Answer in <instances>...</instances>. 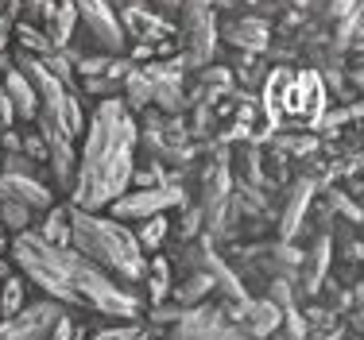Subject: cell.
Returning <instances> with one entry per match:
<instances>
[{
	"label": "cell",
	"mask_w": 364,
	"mask_h": 340,
	"mask_svg": "<svg viewBox=\"0 0 364 340\" xmlns=\"http://www.w3.org/2000/svg\"><path fill=\"white\" fill-rule=\"evenodd\" d=\"M140 120L120 97H105L90 109L82 147H77V182L66 202L90 213H105L120 194L132 190Z\"/></svg>",
	"instance_id": "obj_1"
},
{
	"label": "cell",
	"mask_w": 364,
	"mask_h": 340,
	"mask_svg": "<svg viewBox=\"0 0 364 340\" xmlns=\"http://www.w3.org/2000/svg\"><path fill=\"white\" fill-rule=\"evenodd\" d=\"M70 248L82 251L85 259H93L97 267L117 278L124 286H136L144 290V275H147V251L136 243V232L132 224L124 221H112L105 213H90V209H77L70 205Z\"/></svg>",
	"instance_id": "obj_2"
},
{
	"label": "cell",
	"mask_w": 364,
	"mask_h": 340,
	"mask_svg": "<svg viewBox=\"0 0 364 340\" xmlns=\"http://www.w3.org/2000/svg\"><path fill=\"white\" fill-rule=\"evenodd\" d=\"M63 263H66V275H70L77 298L85 302V309L101 313V317H112V321H140L147 313V294L144 290L117 283L105 267L85 259L82 251L63 248Z\"/></svg>",
	"instance_id": "obj_3"
},
{
	"label": "cell",
	"mask_w": 364,
	"mask_h": 340,
	"mask_svg": "<svg viewBox=\"0 0 364 340\" xmlns=\"http://www.w3.org/2000/svg\"><path fill=\"white\" fill-rule=\"evenodd\" d=\"M8 259L16 263V271L28 278L39 294L55 298L63 309H85V302L77 298L70 275H66V263H63V248L47 243L36 229L28 232H16L8 240Z\"/></svg>",
	"instance_id": "obj_4"
},
{
	"label": "cell",
	"mask_w": 364,
	"mask_h": 340,
	"mask_svg": "<svg viewBox=\"0 0 364 340\" xmlns=\"http://www.w3.org/2000/svg\"><path fill=\"white\" fill-rule=\"evenodd\" d=\"M66 50L74 55H128V35L109 0H77V31Z\"/></svg>",
	"instance_id": "obj_5"
},
{
	"label": "cell",
	"mask_w": 364,
	"mask_h": 340,
	"mask_svg": "<svg viewBox=\"0 0 364 340\" xmlns=\"http://www.w3.org/2000/svg\"><path fill=\"white\" fill-rule=\"evenodd\" d=\"M175 39H178V50L190 58V70H202L213 62L218 55V43H221V12L218 4L210 0H186L182 4V16L175 23Z\"/></svg>",
	"instance_id": "obj_6"
},
{
	"label": "cell",
	"mask_w": 364,
	"mask_h": 340,
	"mask_svg": "<svg viewBox=\"0 0 364 340\" xmlns=\"http://www.w3.org/2000/svg\"><path fill=\"white\" fill-rule=\"evenodd\" d=\"M190 205V190L186 186H151V190H128V194H120L117 202H112L105 213L112 221H124V224H136L144 221V216H155V213H175V209Z\"/></svg>",
	"instance_id": "obj_7"
},
{
	"label": "cell",
	"mask_w": 364,
	"mask_h": 340,
	"mask_svg": "<svg viewBox=\"0 0 364 340\" xmlns=\"http://www.w3.org/2000/svg\"><path fill=\"white\" fill-rule=\"evenodd\" d=\"M322 194V186H318V178H310L306 170L294 174L287 182V190H283V202H279V213H275V232H279V240H294L302 229V221H306L310 205H314V197Z\"/></svg>",
	"instance_id": "obj_8"
},
{
	"label": "cell",
	"mask_w": 364,
	"mask_h": 340,
	"mask_svg": "<svg viewBox=\"0 0 364 340\" xmlns=\"http://www.w3.org/2000/svg\"><path fill=\"white\" fill-rule=\"evenodd\" d=\"M58 317H63V306L43 294V298L28 302L16 317L0 321V340H47Z\"/></svg>",
	"instance_id": "obj_9"
},
{
	"label": "cell",
	"mask_w": 364,
	"mask_h": 340,
	"mask_svg": "<svg viewBox=\"0 0 364 340\" xmlns=\"http://www.w3.org/2000/svg\"><path fill=\"white\" fill-rule=\"evenodd\" d=\"M117 16H120V28H124L128 43H163V39H175V31H178L171 20H163L155 12L151 0H120Z\"/></svg>",
	"instance_id": "obj_10"
},
{
	"label": "cell",
	"mask_w": 364,
	"mask_h": 340,
	"mask_svg": "<svg viewBox=\"0 0 364 340\" xmlns=\"http://www.w3.org/2000/svg\"><path fill=\"white\" fill-rule=\"evenodd\" d=\"M221 43L232 50H252V55H264L272 47V20L252 12H237L221 20Z\"/></svg>",
	"instance_id": "obj_11"
},
{
	"label": "cell",
	"mask_w": 364,
	"mask_h": 340,
	"mask_svg": "<svg viewBox=\"0 0 364 340\" xmlns=\"http://www.w3.org/2000/svg\"><path fill=\"white\" fill-rule=\"evenodd\" d=\"M329 267H333V236H329V232H318V236L306 243L302 263H299V283H294L299 298H318L322 283L329 278Z\"/></svg>",
	"instance_id": "obj_12"
},
{
	"label": "cell",
	"mask_w": 364,
	"mask_h": 340,
	"mask_svg": "<svg viewBox=\"0 0 364 340\" xmlns=\"http://www.w3.org/2000/svg\"><path fill=\"white\" fill-rule=\"evenodd\" d=\"M0 197L4 202H20V205H31L36 213H47L55 205V190L39 178H28V174H4L0 170Z\"/></svg>",
	"instance_id": "obj_13"
},
{
	"label": "cell",
	"mask_w": 364,
	"mask_h": 340,
	"mask_svg": "<svg viewBox=\"0 0 364 340\" xmlns=\"http://www.w3.org/2000/svg\"><path fill=\"white\" fill-rule=\"evenodd\" d=\"M0 85H4V93L12 97L16 120H20V124H31V120L39 116V93H36V82H31V77L12 62V66L4 70V77H0Z\"/></svg>",
	"instance_id": "obj_14"
},
{
	"label": "cell",
	"mask_w": 364,
	"mask_h": 340,
	"mask_svg": "<svg viewBox=\"0 0 364 340\" xmlns=\"http://www.w3.org/2000/svg\"><path fill=\"white\" fill-rule=\"evenodd\" d=\"M43 31L50 35L58 50H66L74 43V31H77V0H50V12L43 20Z\"/></svg>",
	"instance_id": "obj_15"
},
{
	"label": "cell",
	"mask_w": 364,
	"mask_h": 340,
	"mask_svg": "<svg viewBox=\"0 0 364 340\" xmlns=\"http://www.w3.org/2000/svg\"><path fill=\"white\" fill-rule=\"evenodd\" d=\"M213 294H218V286H213L210 271H178L175 286H171V302H178L182 309L198 306V302L213 298Z\"/></svg>",
	"instance_id": "obj_16"
},
{
	"label": "cell",
	"mask_w": 364,
	"mask_h": 340,
	"mask_svg": "<svg viewBox=\"0 0 364 340\" xmlns=\"http://www.w3.org/2000/svg\"><path fill=\"white\" fill-rule=\"evenodd\" d=\"M171 286H175V267H171L167 251H155L147 256V275H144V294L147 306H159V302L171 298Z\"/></svg>",
	"instance_id": "obj_17"
},
{
	"label": "cell",
	"mask_w": 364,
	"mask_h": 340,
	"mask_svg": "<svg viewBox=\"0 0 364 340\" xmlns=\"http://www.w3.org/2000/svg\"><path fill=\"white\" fill-rule=\"evenodd\" d=\"M36 232L47 243H55V248H70V236H74V229H70V202H55L47 213H39Z\"/></svg>",
	"instance_id": "obj_18"
},
{
	"label": "cell",
	"mask_w": 364,
	"mask_h": 340,
	"mask_svg": "<svg viewBox=\"0 0 364 340\" xmlns=\"http://www.w3.org/2000/svg\"><path fill=\"white\" fill-rule=\"evenodd\" d=\"M283 325V309L275 306L272 298H252V306H248V317H245V333L248 336H275Z\"/></svg>",
	"instance_id": "obj_19"
},
{
	"label": "cell",
	"mask_w": 364,
	"mask_h": 340,
	"mask_svg": "<svg viewBox=\"0 0 364 340\" xmlns=\"http://www.w3.org/2000/svg\"><path fill=\"white\" fill-rule=\"evenodd\" d=\"M202 232H205V209L198 202H190V205L175 209V216H171V240L167 243H190V240L202 236Z\"/></svg>",
	"instance_id": "obj_20"
},
{
	"label": "cell",
	"mask_w": 364,
	"mask_h": 340,
	"mask_svg": "<svg viewBox=\"0 0 364 340\" xmlns=\"http://www.w3.org/2000/svg\"><path fill=\"white\" fill-rule=\"evenodd\" d=\"M132 232H136V243H140L147 256H155V251H163V248H167V240H171V216L167 213L144 216V221L132 224Z\"/></svg>",
	"instance_id": "obj_21"
},
{
	"label": "cell",
	"mask_w": 364,
	"mask_h": 340,
	"mask_svg": "<svg viewBox=\"0 0 364 340\" xmlns=\"http://www.w3.org/2000/svg\"><path fill=\"white\" fill-rule=\"evenodd\" d=\"M120 101H124L128 112H136V116H140L147 104H151V77H147V70L140 62H136L132 74L120 82Z\"/></svg>",
	"instance_id": "obj_22"
},
{
	"label": "cell",
	"mask_w": 364,
	"mask_h": 340,
	"mask_svg": "<svg viewBox=\"0 0 364 340\" xmlns=\"http://www.w3.org/2000/svg\"><path fill=\"white\" fill-rule=\"evenodd\" d=\"M12 43L20 50H28L31 58H50L55 55V43H50V35L39 28V23H28V20H16V31H12Z\"/></svg>",
	"instance_id": "obj_23"
},
{
	"label": "cell",
	"mask_w": 364,
	"mask_h": 340,
	"mask_svg": "<svg viewBox=\"0 0 364 340\" xmlns=\"http://www.w3.org/2000/svg\"><path fill=\"white\" fill-rule=\"evenodd\" d=\"M28 286H31V283H28L20 271H12V275L0 278V321L16 317V313L28 306Z\"/></svg>",
	"instance_id": "obj_24"
},
{
	"label": "cell",
	"mask_w": 364,
	"mask_h": 340,
	"mask_svg": "<svg viewBox=\"0 0 364 340\" xmlns=\"http://www.w3.org/2000/svg\"><path fill=\"white\" fill-rule=\"evenodd\" d=\"M322 202L333 209V216H341L345 224L364 229V209H360V202H357L353 194H345V190H337V186H326V190H322Z\"/></svg>",
	"instance_id": "obj_25"
},
{
	"label": "cell",
	"mask_w": 364,
	"mask_h": 340,
	"mask_svg": "<svg viewBox=\"0 0 364 340\" xmlns=\"http://www.w3.org/2000/svg\"><path fill=\"white\" fill-rule=\"evenodd\" d=\"M36 221H39V213H36L31 205L4 202V197H0V229H4L8 236H16V232H28V229H36Z\"/></svg>",
	"instance_id": "obj_26"
},
{
	"label": "cell",
	"mask_w": 364,
	"mask_h": 340,
	"mask_svg": "<svg viewBox=\"0 0 364 340\" xmlns=\"http://www.w3.org/2000/svg\"><path fill=\"white\" fill-rule=\"evenodd\" d=\"M151 333H163V329H151L147 321H117V325H105V329H93L90 340H147Z\"/></svg>",
	"instance_id": "obj_27"
},
{
	"label": "cell",
	"mask_w": 364,
	"mask_h": 340,
	"mask_svg": "<svg viewBox=\"0 0 364 340\" xmlns=\"http://www.w3.org/2000/svg\"><path fill=\"white\" fill-rule=\"evenodd\" d=\"M245 325H232V321H225V313L221 317H210L205 325H198V329H190L182 340H245Z\"/></svg>",
	"instance_id": "obj_28"
},
{
	"label": "cell",
	"mask_w": 364,
	"mask_h": 340,
	"mask_svg": "<svg viewBox=\"0 0 364 340\" xmlns=\"http://www.w3.org/2000/svg\"><path fill=\"white\" fill-rule=\"evenodd\" d=\"M264 298H272L283 313H287V309H299V290H294L291 278H272V283L264 286Z\"/></svg>",
	"instance_id": "obj_29"
},
{
	"label": "cell",
	"mask_w": 364,
	"mask_h": 340,
	"mask_svg": "<svg viewBox=\"0 0 364 340\" xmlns=\"http://www.w3.org/2000/svg\"><path fill=\"white\" fill-rule=\"evenodd\" d=\"M0 128H20V120H16V109H12V97L4 93V85H0Z\"/></svg>",
	"instance_id": "obj_30"
},
{
	"label": "cell",
	"mask_w": 364,
	"mask_h": 340,
	"mask_svg": "<svg viewBox=\"0 0 364 340\" xmlns=\"http://www.w3.org/2000/svg\"><path fill=\"white\" fill-rule=\"evenodd\" d=\"M8 240H12V236H8V232H4V229H0V259H4V256H8Z\"/></svg>",
	"instance_id": "obj_31"
},
{
	"label": "cell",
	"mask_w": 364,
	"mask_h": 340,
	"mask_svg": "<svg viewBox=\"0 0 364 340\" xmlns=\"http://www.w3.org/2000/svg\"><path fill=\"white\" fill-rule=\"evenodd\" d=\"M360 186H364V178H360Z\"/></svg>",
	"instance_id": "obj_32"
}]
</instances>
